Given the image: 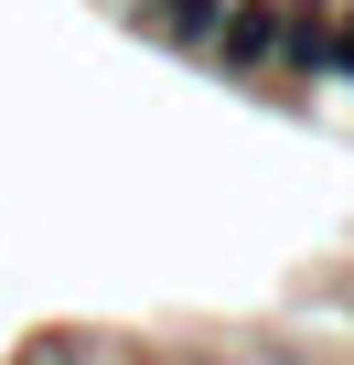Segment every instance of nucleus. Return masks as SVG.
<instances>
[{
    "label": "nucleus",
    "mask_w": 354,
    "mask_h": 365,
    "mask_svg": "<svg viewBox=\"0 0 354 365\" xmlns=\"http://www.w3.org/2000/svg\"><path fill=\"white\" fill-rule=\"evenodd\" d=\"M333 76H354V11H333Z\"/></svg>",
    "instance_id": "4"
},
{
    "label": "nucleus",
    "mask_w": 354,
    "mask_h": 365,
    "mask_svg": "<svg viewBox=\"0 0 354 365\" xmlns=\"http://www.w3.org/2000/svg\"><path fill=\"white\" fill-rule=\"evenodd\" d=\"M161 43H183V54H204L215 43V22H226V0H150V11H140Z\"/></svg>",
    "instance_id": "3"
},
{
    "label": "nucleus",
    "mask_w": 354,
    "mask_h": 365,
    "mask_svg": "<svg viewBox=\"0 0 354 365\" xmlns=\"http://www.w3.org/2000/svg\"><path fill=\"white\" fill-rule=\"evenodd\" d=\"M226 76H269L279 65V0H226V22H215V43H204Z\"/></svg>",
    "instance_id": "1"
},
{
    "label": "nucleus",
    "mask_w": 354,
    "mask_h": 365,
    "mask_svg": "<svg viewBox=\"0 0 354 365\" xmlns=\"http://www.w3.org/2000/svg\"><path fill=\"white\" fill-rule=\"evenodd\" d=\"M269 76H333V0H279V65Z\"/></svg>",
    "instance_id": "2"
}]
</instances>
